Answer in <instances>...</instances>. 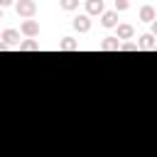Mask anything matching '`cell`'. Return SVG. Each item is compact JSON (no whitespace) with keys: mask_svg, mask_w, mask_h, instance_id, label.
<instances>
[{"mask_svg":"<svg viewBox=\"0 0 157 157\" xmlns=\"http://www.w3.org/2000/svg\"><path fill=\"white\" fill-rule=\"evenodd\" d=\"M150 34H152V37H157V20L150 25Z\"/></svg>","mask_w":157,"mask_h":157,"instance_id":"16","label":"cell"},{"mask_svg":"<svg viewBox=\"0 0 157 157\" xmlns=\"http://www.w3.org/2000/svg\"><path fill=\"white\" fill-rule=\"evenodd\" d=\"M140 47H137V42H123L120 44V52H137Z\"/></svg>","mask_w":157,"mask_h":157,"instance_id":"14","label":"cell"},{"mask_svg":"<svg viewBox=\"0 0 157 157\" xmlns=\"http://www.w3.org/2000/svg\"><path fill=\"white\" fill-rule=\"evenodd\" d=\"M137 17H140L142 22H150V25H152V22L157 20V10H155L152 5H142L140 12H137Z\"/></svg>","mask_w":157,"mask_h":157,"instance_id":"6","label":"cell"},{"mask_svg":"<svg viewBox=\"0 0 157 157\" xmlns=\"http://www.w3.org/2000/svg\"><path fill=\"white\" fill-rule=\"evenodd\" d=\"M12 2H15V0H0V7L5 10V7H7V5H12Z\"/></svg>","mask_w":157,"mask_h":157,"instance_id":"17","label":"cell"},{"mask_svg":"<svg viewBox=\"0 0 157 157\" xmlns=\"http://www.w3.org/2000/svg\"><path fill=\"white\" fill-rule=\"evenodd\" d=\"M15 12L25 20H32L37 15V2L34 0H15Z\"/></svg>","mask_w":157,"mask_h":157,"instance_id":"1","label":"cell"},{"mask_svg":"<svg viewBox=\"0 0 157 157\" xmlns=\"http://www.w3.org/2000/svg\"><path fill=\"white\" fill-rule=\"evenodd\" d=\"M115 29H118V39H132V37H135V27H132V25H128V22L118 25Z\"/></svg>","mask_w":157,"mask_h":157,"instance_id":"10","label":"cell"},{"mask_svg":"<svg viewBox=\"0 0 157 157\" xmlns=\"http://www.w3.org/2000/svg\"><path fill=\"white\" fill-rule=\"evenodd\" d=\"M101 25L108 27V29H110V27H118V12H115V10H105V12L101 15Z\"/></svg>","mask_w":157,"mask_h":157,"instance_id":"7","label":"cell"},{"mask_svg":"<svg viewBox=\"0 0 157 157\" xmlns=\"http://www.w3.org/2000/svg\"><path fill=\"white\" fill-rule=\"evenodd\" d=\"M103 12H105L103 0H86V15L88 17H96V15H103Z\"/></svg>","mask_w":157,"mask_h":157,"instance_id":"3","label":"cell"},{"mask_svg":"<svg viewBox=\"0 0 157 157\" xmlns=\"http://www.w3.org/2000/svg\"><path fill=\"white\" fill-rule=\"evenodd\" d=\"M59 49H61V52H76V49H78V42H76L74 37H64V39L59 42Z\"/></svg>","mask_w":157,"mask_h":157,"instance_id":"11","label":"cell"},{"mask_svg":"<svg viewBox=\"0 0 157 157\" xmlns=\"http://www.w3.org/2000/svg\"><path fill=\"white\" fill-rule=\"evenodd\" d=\"M2 42H5L7 47H15V44H20V32H17V29H12V27H7V29L2 32Z\"/></svg>","mask_w":157,"mask_h":157,"instance_id":"8","label":"cell"},{"mask_svg":"<svg viewBox=\"0 0 157 157\" xmlns=\"http://www.w3.org/2000/svg\"><path fill=\"white\" fill-rule=\"evenodd\" d=\"M137 47H140V49H152V52H157V37H152L150 32H145V34H140V39H137Z\"/></svg>","mask_w":157,"mask_h":157,"instance_id":"5","label":"cell"},{"mask_svg":"<svg viewBox=\"0 0 157 157\" xmlns=\"http://www.w3.org/2000/svg\"><path fill=\"white\" fill-rule=\"evenodd\" d=\"M130 2H132V0H115V12L128 10V7H130Z\"/></svg>","mask_w":157,"mask_h":157,"instance_id":"15","label":"cell"},{"mask_svg":"<svg viewBox=\"0 0 157 157\" xmlns=\"http://www.w3.org/2000/svg\"><path fill=\"white\" fill-rule=\"evenodd\" d=\"M120 44H123V42H120L118 37H105V39L101 42V49H103V52H120Z\"/></svg>","mask_w":157,"mask_h":157,"instance_id":"9","label":"cell"},{"mask_svg":"<svg viewBox=\"0 0 157 157\" xmlns=\"http://www.w3.org/2000/svg\"><path fill=\"white\" fill-rule=\"evenodd\" d=\"M113 2H115V0H113Z\"/></svg>","mask_w":157,"mask_h":157,"instance_id":"20","label":"cell"},{"mask_svg":"<svg viewBox=\"0 0 157 157\" xmlns=\"http://www.w3.org/2000/svg\"><path fill=\"white\" fill-rule=\"evenodd\" d=\"M0 20H2V7H0Z\"/></svg>","mask_w":157,"mask_h":157,"instance_id":"19","label":"cell"},{"mask_svg":"<svg viewBox=\"0 0 157 157\" xmlns=\"http://www.w3.org/2000/svg\"><path fill=\"white\" fill-rule=\"evenodd\" d=\"M71 25H74L76 32H88V29H91V17H88L86 12H83V15H76Z\"/></svg>","mask_w":157,"mask_h":157,"instance_id":"4","label":"cell"},{"mask_svg":"<svg viewBox=\"0 0 157 157\" xmlns=\"http://www.w3.org/2000/svg\"><path fill=\"white\" fill-rule=\"evenodd\" d=\"M20 34H25L27 39H34V37L39 34V22H37V20H22Z\"/></svg>","mask_w":157,"mask_h":157,"instance_id":"2","label":"cell"},{"mask_svg":"<svg viewBox=\"0 0 157 157\" xmlns=\"http://www.w3.org/2000/svg\"><path fill=\"white\" fill-rule=\"evenodd\" d=\"M20 52H39V42L25 39V42H20Z\"/></svg>","mask_w":157,"mask_h":157,"instance_id":"12","label":"cell"},{"mask_svg":"<svg viewBox=\"0 0 157 157\" xmlns=\"http://www.w3.org/2000/svg\"><path fill=\"white\" fill-rule=\"evenodd\" d=\"M7 49H10V47H7L5 42H0V52H7Z\"/></svg>","mask_w":157,"mask_h":157,"instance_id":"18","label":"cell"},{"mask_svg":"<svg viewBox=\"0 0 157 157\" xmlns=\"http://www.w3.org/2000/svg\"><path fill=\"white\" fill-rule=\"evenodd\" d=\"M59 5H61V10H66V12H74V10L78 7V0H59Z\"/></svg>","mask_w":157,"mask_h":157,"instance_id":"13","label":"cell"}]
</instances>
